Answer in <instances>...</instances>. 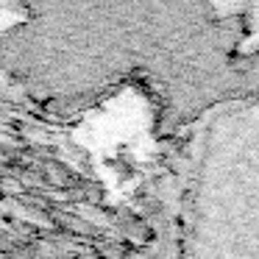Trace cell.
Returning a JSON list of instances; mask_svg holds the SVG:
<instances>
[{"mask_svg":"<svg viewBox=\"0 0 259 259\" xmlns=\"http://www.w3.org/2000/svg\"><path fill=\"white\" fill-rule=\"evenodd\" d=\"M0 73L48 106L137 84L173 134L259 90V51L214 0H25L0 34Z\"/></svg>","mask_w":259,"mask_h":259,"instance_id":"cell-1","label":"cell"},{"mask_svg":"<svg viewBox=\"0 0 259 259\" xmlns=\"http://www.w3.org/2000/svg\"><path fill=\"white\" fill-rule=\"evenodd\" d=\"M181 259H259V90L184 134Z\"/></svg>","mask_w":259,"mask_h":259,"instance_id":"cell-2","label":"cell"}]
</instances>
